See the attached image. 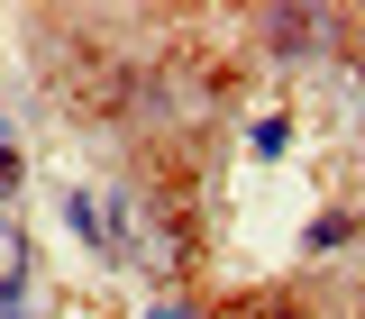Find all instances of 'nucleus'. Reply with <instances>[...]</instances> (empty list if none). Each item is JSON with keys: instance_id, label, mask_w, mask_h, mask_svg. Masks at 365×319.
Masks as SVG:
<instances>
[{"instance_id": "1", "label": "nucleus", "mask_w": 365, "mask_h": 319, "mask_svg": "<svg viewBox=\"0 0 365 319\" xmlns=\"http://www.w3.org/2000/svg\"><path fill=\"white\" fill-rule=\"evenodd\" d=\"M0 192H19V146L0 137Z\"/></svg>"}, {"instance_id": "2", "label": "nucleus", "mask_w": 365, "mask_h": 319, "mask_svg": "<svg viewBox=\"0 0 365 319\" xmlns=\"http://www.w3.org/2000/svg\"><path fill=\"white\" fill-rule=\"evenodd\" d=\"M146 319H201V310H192V301H165V310H146Z\"/></svg>"}, {"instance_id": "3", "label": "nucleus", "mask_w": 365, "mask_h": 319, "mask_svg": "<svg viewBox=\"0 0 365 319\" xmlns=\"http://www.w3.org/2000/svg\"><path fill=\"white\" fill-rule=\"evenodd\" d=\"M256 319H311V310H292V301H265V310H256Z\"/></svg>"}]
</instances>
